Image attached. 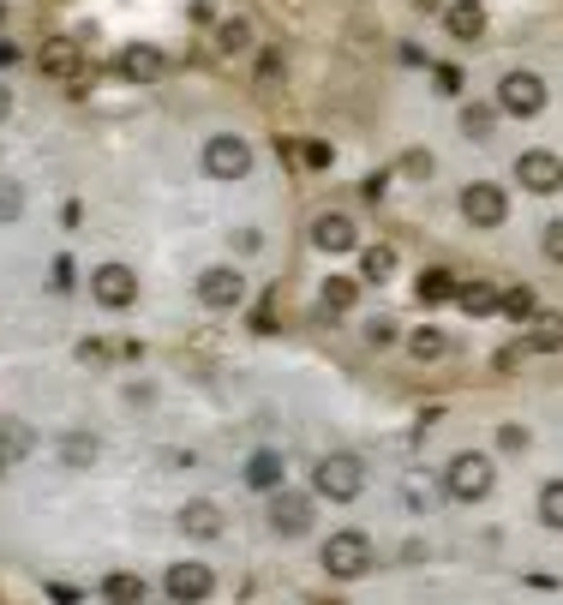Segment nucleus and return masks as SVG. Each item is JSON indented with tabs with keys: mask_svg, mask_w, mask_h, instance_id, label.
Returning a JSON list of instances; mask_svg holds the SVG:
<instances>
[{
	"mask_svg": "<svg viewBox=\"0 0 563 605\" xmlns=\"http://www.w3.org/2000/svg\"><path fill=\"white\" fill-rule=\"evenodd\" d=\"M282 156H300L306 168H330V144L318 138H282Z\"/></svg>",
	"mask_w": 563,
	"mask_h": 605,
	"instance_id": "23",
	"label": "nucleus"
},
{
	"mask_svg": "<svg viewBox=\"0 0 563 605\" xmlns=\"http://www.w3.org/2000/svg\"><path fill=\"white\" fill-rule=\"evenodd\" d=\"M90 294H96V306L126 312V306L138 300V270H132V264H120V258H108V264H96V270H90Z\"/></svg>",
	"mask_w": 563,
	"mask_h": 605,
	"instance_id": "2",
	"label": "nucleus"
},
{
	"mask_svg": "<svg viewBox=\"0 0 563 605\" xmlns=\"http://www.w3.org/2000/svg\"><path fill=\"white\" fill-rule=\"evenodd\" d=\"M180 528H186L192 540H216V534H222V510H216L210 498H198V504L180 510Z\"/></svg>",
	"mask_w": 563,
	"mask_h": 605,
	"instance_id": "16",
	"label": "nucleus"
},
{
	"mask_svg": "<svg viewBox=\"0 0 563 605\" xmlns=\"http://www.w3.org/2000/svg\"><path fill=\"white\" fill-rule=\"evenodd\" d=\"M18 210H24V186L12 174H0V222H12Z\"/></svg>",
	"mask_w": 563,
	"mask_h": 605,
	"instance_id": "30",
	"label": "nucleus"
},
{
	"mask_svg": "<svg viewBox=\"0 0 563 605\" xmlns=\"http://www.w3.org/2000/svg\"><path fill=\"white\" fill-rule=\"evenodd\" d=\"M210 588H216V576H210V570H204V564H192V558H186V564H174V570H168V594H174V600H180V605L204 600V594H210Z\"/></svg>",
	"mask_w": 563,
	"mask_h": 605,
	"instance_id": "12",
	"label": "nucleus"
},
{
	"mask_svg": "<svg viewBox=\"0 0 563 605\" xmlns=\"http://www.w3.org/2000/svg\"><path fill=\"white\" fill-rule=\"evenodd\" d=\"M456 300H462V312H468V318H492L504 294H498V288H486V282H468V288H456Z\"/></svg>",
	"mask_w": 563,
	"mask_h": 605,
	"instance_id": "17",
	"label": "nucleus"
},
{
	"mask_svg": "<svg viewBox=\"0 0 563 605\" xmlns=\"http://www.w3.org/2000/svg\"><path fill=\"white\" fill-rule=\"evenodd\" d=\"M444 30H450L456 42H480V36H486V6H480V0H456V6H444Z\"/></svg>",
	"mask_w": 563,
	"mask_h": 605,
	"instance_id": "13",
	"label": "nucleus"
},
{
	"mask_svg": "<svg viewBox=\"0 0 563 605\" xmlns=\"http://www.w3.org/2000/svg\"><path fill=\"white\" fill-rule=\"evenodd\" d=\"M402 174H408V180H432V156H420V150L402 156Z\"/></svg>",
	"mask_w": 563,
	"mask_h": 605,
	"instance_id": "33",
	"label": "nucleus"
},
{
	"mask_svg": "<svg viewBox=\"0 0 563 605\" xmlns=\"http://www.w3.org/2000/svg\"><path fill=\"white\" fill-rule=\"evenodd\" d=\"M354 294H360V282H348V276H330L318 300H324V312H348V306H354Z\"/></svg>",
	"mask_w": 563,
	"mask_h": 605,
	"instance_id": "25",
	"label": "nucleus"
},
{
	"mask_svg": "<svg viewBox=\"0 0 563 605\" xmlns=\"http://www.w3.org/2000/svg\"><path fill=\"white\" fill-rule=\"evenodd\" d=\"M438 90H462V72L456 66H438Z\"/></svg>",
	"mask_w": 563,
	"mask_h": 605,
	"instance_id": "36",
	"label": "nucleus"
},
{
	"mask_svg": "<svg viewBox=\"0 0 563 605\" xmlns=\"http://www.w3.org/2000/svg\"><path fill=\"white\" fill-rule=\"evenodd\" d=\"M420 12H444V0H420Z\"/></svg>",
	"mask_w": 563,
	"mask_h": 605,
	"instance_id": "38",
	"label": "nucleus"
},
{
	"mask_svg": "<svg viewBox=\"0 0 563 605\" xmlns=\"http://www.w3.org/2000/svg\"><path fill=\"white\" fill-rule=\"evenodd\" d=\"M0 468H6V456H0Z\"/></svg>",
	"mask_w": 563,
	"mask_h": 605,
	"instance_id": "39",
	"label": "nucleus"
},
{
	"mask_svg": "<svg viewBox=\"0 0 563 605\" xmlns=\"http://www.w3.org/2000/svg\"><path fill=\"white\" fill-rule=\"evenodd\" d=\"M462 132H468V138H486V132H492V108H486V102H468V108H462Z\"/></svg>",
	"mask_w": 563,
	"mask_h": 605,
	"instance_id": "29",
	"label": "nucleus"
},
{
	"mask_svg": "<svg viewBox=\"0 0 563 605\" xmlns=\"http://www.w3.org/2000/svg\"><path fill=\"white\" fill-rule=\"evenodd\" d=\"M102 600H108V605H138V600H144V582L126 576V570H114V576L102 582Z\"/></svg>",
	"mask_w": 563,
	"mask_h": 605,
	"instance_id": "21",
	"label": "nucleus"
},
{
	"mask_svg": "<svg viewBox=\"0 0 563 605\" xmlns=\"http://www.w3.org/2000/svg\"><path fill=\"white\" fill-rule=\"evenodd\" d=\"M36 60H42V72H48V78H72V72L84 66V48H78V36H42Z\"/></svg>",
	"mask_w": 563,
	"mask_h": 605,
	"instance_id": "10",
	"label": "nucleus"
},
{
	"mask_svg": "<svg viewBox=\"0 0 563 605\" xmlns=\"http://www.w3.org/2000/svg\"><path fill=\"white\" fill-rule=\"evenodd\" d=\"M312 246H318V252H348V246H354V222L336 216V210H324V216L312 222Z\"/></svg>",
	"mask_w": 563,
	"mask_h": 605,
	"instance_id": "15",
	"label": "nucleus"
},
{
	"mask_svg": "<svg viewBox=\"0 0 563 605\" xmlns=\"http://www.w3.org/2000/svg\"><path fill=\"white\" fill-rule=\"evenodd\" d=\"M198 300H204L210 312H234V306L246 300V282H240V270H234V264H216V270H204V276H198Z\"/></svg>",
	"mask_w": 563,
	"mask_h": 605,
	"instance_id": "8",
	"label": "nucleus"
},
{
	"mask_svg": "<svg viewBox=\"0 0 563 605\" xmlns=\"http://www.w3.org/2000/svg\"><path fill=\"white\" fill-rule=\"evenodd\" d=\"M366 342H396V324H390V318H372V324H366Z\"/></svg>",
	"mask_w": 563,
	"mask_h": 605,
	"instance_id": "34",
	"label": "nucleus"
},
{
	"mask_svg": "<svg viewBox=\"0 0 563 605\" xmlns=\"http://www.w3.org/2000/svg\"><path fill=\"white\" fill-rule=\"evenodd\" d=\"M498 312H504V318H516V324H534V312H540V294L522 282V288H510V294L498 300Z\"/></svg>",
	"mask_w": 563,
	"mask_h": 605,
	"instance_id": "19",
	"label": "nucleus"
},
{
	"mask_svg": "<svg viewBox=\"0 0 563 605\" xmlns=\"http://www.w3.org/2000/svg\"><path fill=\"white\" fill-rule=\"evenodd\" d=\"M6 114H12V90L0 84V120H6Z\"/></svg>",
	"mask_w": 563,
	"mask_h": 605,
	"instance_id": "37",
	"label": "nucleus"
},
{
	"mask_svg": "<svg viewBox=\"0 0 563 605\" xmlns=\"http://www.w3.org/2000/svg\"><path fill=\"white\" fill-rule=\"evenodd\" d=\"M324 570L336 576V582H354V576H366L372 570V540L366 534H330V546H324Z\"/></svg>",
	"mask_w": 563,
	"mask_h": 605,
	"instance_id": "4",
	"label": "nucleus"
},
{
	"mask_svg": "<svg viewBox=\"0 0 563 605\" xmlns=\"http://www.w3.org/2000/svg\"><path fill=\"white\" fill-rule=\"evenodd\" d=\"M498 444H504V450H528V432H522V426H504Z\"/></svg>",
	"mask_w": 563,
	"mask_h": 605,
	"instance_id": "35",
	"label": "nucleus"
},
{
	"mask_svg": "<svg viewBox=\"0 0 563 605\" xmlns=\"http://www.w3.org/2000/svg\"><path fill=\"white\" fill-rule=\"evenodd\" d=\"M540 252H546L552 264H563V222H552V228L540 234Z\"/></svg>",
	"mask_w": 563,
	"mask_h": 605,
	"instance_id": "31",
	"label": "nucleus"
},
{
	"mask_svg": "<svg viewBox=\"0 0 563 605\" xmlns=\"http://www.w3.org/2000/svg\"><path fill=\"white\" fill-rule=\"evenodd\" d=\"M276 78H282V54L264 48V54H258V84H276Z\"/></svg>",
	"mask_w": 563,
	"mask_h": 605,
	"instance_id": "32",
	"label": "nucleus"
},
{
	"mask_svg": "<svg viewBox=\"0 0 563 605\" xmlns=\"http://www.w3.org/2000/svg\"><path fill=\"white\" fill-rule=\"evenodd\" d=\"M120 72H126V78H138V84H150V78H162V72H168V60H162V48L132 42V48H120Z\"/></svg>",
	"mask_w": 563,
	"mask_h": 605,
	"instance_id": "14",
	"label": "nucleus"
},
{
	"mask_svg": "<svg viewBox=\"0 0 563 605\" xmlns=\"http://www.w3.org/2000/svg\"><path fill=\"white\" fill-rule=\"evenodd\" d=\"M360 486H366L360 456H324V462L312 468V492H318V498H330V504H354V498H360Z\"/></svg>",
	"mask_w": 563,
	"mask_h": 605,
	"instance_id": "1",
	"label": "nucleus"
},
{
	"mask_svg": "<svg viewBox=\"0 0 563 605\" xmlns=\"http://www.w3.org/2000/svg\"><path fill=\"white\" fill-rule=\"evenodd\" d=\"M504 210H510L504 186H492V180H474V186H462V216H468L474 228H498V222H504Z\"/></svg>",
	"mask_w": 563,
	"mask_h": 605,
	"instance_id": "7",
	"label": "nucleus"
},
{
	"mask_svg": "<svg viewBox=\"0 0 563 605\" xmlns=\"http://www.w3.org/2000/svg\"><path fill=\"white\" fill-rule=\"evenodd\" d=\"M216 48H222V54H240V48H252V30H246V18H222V24H216Z\"/></svg>",
	"mask_w": 563,
	"mask_h": 605,
	"instance_id": "24",
	"label": "nucleus"
},
{
	"mask_svg": "<svg viewBox=\"0 0 563 605\" xmlns=\"http://www.w3.org/2000/svg\"><path fill=\"white\" fill-rule=\"evenodd\" d=\"M204 168H210L216 180H246V174H252V144L222 132V138L204 144Z\"/></svg>",
	"mask_w": 563,
	"mask_h": 605,
	"instance_id": "6",
	"label": "nucleus"
},
{
	"mask_svg": "<svg viewBox=\"0 0 563 605\" xmlns=\"http://www.w3.org/2000/svg\"><path fill=\"white\" fill-rule=\"evenodd\" d=\"M270 528L288 534V540L306 534V528H312V498H300V492H276V498H270Z\"/></svg>",
	"mask_w": 563,
	"mask_h": 605,
	"instance_id": "11",
	"label": "nucleus"
},
{
	"mask_svg": "<svg viewBox=\"0 0 563 605\" xmlns=\"http://www.w3.org/2000/svg\"><path fill=\"white\" fill-rule=\"evenodd\" d=\"M246 480H252L258 492H276V486H282V456H276V450H258V456L246 462Z\"/></svg>",
	"mask_w": 563,
	"mask_h": 605,
	"instance_id": "18",
	"label": "nucleus"
},
{
	"mask_svg": "<svg viewBox=\"0 0 563 605\" xmlns=\"http://www.w3.org/2000/svg\"><path fill=\"white\" fill-rule=\"evenodd\" d=\"M450 294H456V282H450L444 270H426V276H420V300H426V306H438V300H450Z\"/></svg>",
	"mask_w": 563,
	"mask_h": 605,
	"instance_id": "27",
	"label": "nucleus"
},
{
	"mask_svg": "<svg viewBox=\"0 0 563 605\" xmlns=\"http://www.w3.org/2000/svg\"><path fill=\"white\" fill-rule=\"evenodd\" d=\"M444 492H450V498H462V504L486 498V492H492V456H480V450H462V456L444 468Z\"/></svg>",
	"mask_w": 563,
	"mask_h": 605,
	"instance_id": "3",
	"label": "nucleus"
},
{
	"mask_svg": "<svg viewBox=\"0 0 563 605\" xmlns=\"http://www.w3.org/2000/svg\"><path fill=\"white\" fill-rule=\"evenodd\" d=\"M408 354H414V360H444V354H450V336L432 330V324H420V330L408 336Z\"/></svg>",
	"mask_w": 563,
	"mask_h": 605,
	"instance_id": "20",
	"label": "nucleus"
},
{
	"mask_svg": "<svg viewBox=\"0 0 563 605\" xmlns=\"http://www.w3.org/2000/svg\"><path fill=\"white\" fill-rule=\"evenodd\" d=\"M534 348H563V318L558 312H534Z\"/></svg>",
	"mask_w": 563,
	"mask_h": 605,
	"instance_id": "26",
	"label": "nucleus"
},
{
	"mask_svg": "<svg viewBox=\"0 0 563 605\" xmlns=\"http://www.w3.org/2000/svg\"><path fill=\"white\" fill-rule=\"evenodd\" d=\"M390 270H396V252L390 246H366L360 252V282H390Z\"/></svg>",
	"mask_w": 563,
	"mask_h": 605,
	"instance_id": "22",
	"label": "nucleus"
},
{
	"mask_svg": "<svg viewBox=\"0 0 563 605\" xmlns=\"http://www.w3.org/2000/svg\"><path fill=\"white\" fill-rule=\"evenodd\" d=\"M540 522H546V528H563V480H552V486L540 492Z\"/></svg>",
	"mask_w": 563,
	"mask_h": 605,
	"instance_id": "28",
	"label": "nucleus"
},
{
	"mask_svg": "<svg viewBox=\"0 0 563 605\" xmlns=\"http://www.w3.org/2000/svg\"><path fill=\"white\" fill-rule=\"evenodd\" d=\"M498 108L534 120V114L546 108V78H540V72H504V78H498Z\"/></svg>",
	"mask_w": 563,
	"mask_h": 605,
	"instance_id": "5",
	"label": "nucleus"
},
{
	"mask_svg": "<svg viewBox=\"0 0 563 605\" xmlns=\"http://www.w3.org/2000/svg\"><path fill=\"white\" fill-rule=\"evenodd\" d=\"M516 180H522V192H540V198H552L563 186V162L552 150H522V162H516Z\"/></svg>",
	"mask_w": 563,
	"mask_h": 605,
	"instance_id": "9",
	"label": "nucleus"
}]
</instances>
